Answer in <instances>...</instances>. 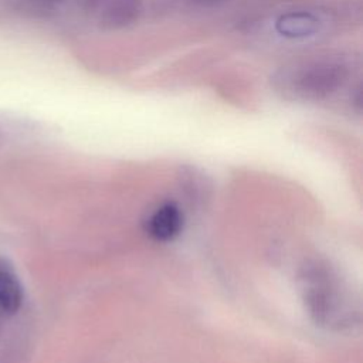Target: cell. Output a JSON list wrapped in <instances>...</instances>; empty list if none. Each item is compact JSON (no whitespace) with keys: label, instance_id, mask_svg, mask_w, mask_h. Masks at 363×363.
Segmentation results:
<instances>
[{"label":"cell","instance_id":"obj_4","mask_svg":"<svg viewBox=\"0 0 363 363\" xmlns=\"http://www.w3.org/2000/svg\"><path fill=\"white\" fill-rule=\"evenodd\" d=\"M322 21L311 11H289L275 21V30L286 38H306L319 33Z\"/></svg>","mask_w":363,"mask_h":363},{"label":"cell","instance_id":"obj_3","mask_svg":"<svg viewBox=\"0 0 363 363\" xmlns=\"http://www.w3.org/2000/svg\"><path fill=\"white\" fill-rule=\"evenodd\" d=\"M184 216L173 201H164L155 207L145 220L146 234L160 242L174 240L183 230Z\"/></svg>","mask_w":363,"mask_h":363},{"label":"cell","instance_id":"obj_8","mask_svg":"<svg viewBox=\"0 0 363 363\" xmlns=\"http://www.w3.org/2000/svg\"><path fill=\"white\" fill-rule=\"evenodd\" d=\"M20 4L28 10H34V11H43V10H48L52 9L54 6H57L58 3H61L62 0H18Z\"/></svg>","mask_w":363,"mask_h":363},{"label":"cell","instance_id":"obj_9","mask_svg":"<svg viewBox=\"0 0 363 363\" xmlns=\"http://www.w3.org/2000/svg\"><path fill=\"white\" fill-rule=\"evenodd\" d=\"M106 0H84V7L86 10H95L98 7H101V4H104Z\"/></svg>","mask_w":363,"mask_h":363},{"label":"cell","instance_id":"obj_1","mask_svg":"<svg viewBox=\"0 0 363 363\" xmlns=\"http://www.w3.org/2000/svg\"><path fill=\"white\" fill-rule=\"evenodd\" d=\"M349 78V68L336 58L311 60L288 72L285 88L303 99H323L339 91Z\"/></svg>","mask_w":363,"mask_h":363},{"label":"cell","instance_id":"obj_6","mask_svg":"<svg viewBox=\"0 0 363 363\" xmlns=\"http://www.w3.org/2000/svg\"><path fill=\"white\" fill-rule=\"evenodd\" d=\"M24 299L23 285L14 269L0 258V311L16 313Z\"/></svg>","mask_w":363,"mask_h":363},{"label":"cell","instance_id":"obj_10","mask_svg":"<svg viewBox=\"0 0 363 363\" xmlns=\"http://www.w3.org/2000/svg\"><path fill=\"white\" fill-rule=\"evenodd\" d=\"M191 1L196 3V4H200V6H207V7H210V6H217V4L225 3V1H228V0H191Z\"/></svg>","mask_w":363,"mask_h":363},{"label":"cell","instance_id":"obj_5","mask_svg":"<svg viewBox=\"0 0 363 363\" xmlns=\"http://www.w3.org/2000/svg\"><path fill=\"white\" fill-rule=\"evenodd\" d=\"M140 11L142 0H106L99 23L105 30H119L132 24Z\"/></svg>","mask_w":363,"mask_h":363},{"label":"cell","instance_id":"obj_7","mask_svg":"<svg viewBox=\"0 0 363 363\" xmlns=\"http://www.w3.org/2000/svg\"><path fill=\"white\" fill-rule=\"evenodd\" d=\"M16 125H20L9 115H0V143H9L14 138Z\"/></svg>","mask_w":363,"mask_h":363},{"label":"cell","instance_id":"obj_2","mask_svg":"<svg viewBox=\"0 0 363 363\" xmlns=\"http://www.w3.org/2000/svg\"><path fill=\"white\" fill-rule=\"evenodd\" d=\"M305 282V302L316 323L328 328L352 323L349 301L325 269L311 271Z\"/></svg>","mask_w":363,"mask_h":363}]
</instances>
